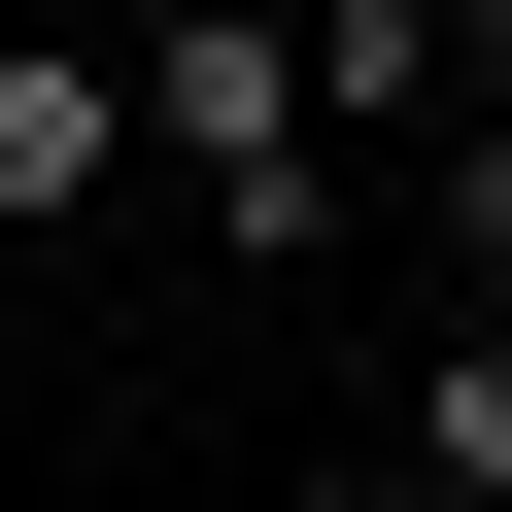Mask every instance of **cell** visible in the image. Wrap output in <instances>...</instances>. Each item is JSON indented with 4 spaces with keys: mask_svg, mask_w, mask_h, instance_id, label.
<instances>
[{
    "mask_svg": "<svg viewBox=\"0 0 512 512\" xmlns=\"http://www.w3.org/2000/svg\"><path fill=\"white\" fill-rule=\"evenodd\" d=\"M137 171H205L239 274H308V239H342V137H308V69L239 35V0H171V35H137Z\"/></svg>",
    "mask_w": 512,
    "mask_h": 512,
    "instance_id": "1",
    "label": "cell"
},
{
    "mask_svg": "<svg viewBox=\"0 0 512 512\" xmlns=\"http://www.w3.org/2000/svg\"><path fill=\"white\" fill-rule=\"evenodd\" d=\"M137 171V69H69V35H0V239H69Z\"/></svg>",
    "mask_w": 512,
    "mask_h": 512,
    "instance_id": "2",
    "label": "cell"
},
{
    "mask_svg": "<svg viewBox=\"0 0 512 512\" xmlns=\"http://www.w3.org/2000/svg\"><path fill=\"white\" fill-rule=\"evenodd\" d=\"M410 478H478V512H512V308H478V342H410Z\"/></svg>",
    "mask_w": 512,
    "mask_h": 512,
    "instance_id": "3",
    "label": "cell"
},
{
    "mask_svg": "<svg viewBox=\"0 0 512 512\" xmlns=\"http://www.w3.org/2000/svg\"><path fill=\"white\" fill-rule=\"evenodd\" d=\"M444 274H478V308H512V137H444Z\"/></svg>",
    "mask_w": 512,
    "mask_h": 512,
    "instance_id": "4",
    "label": "cell"
},
{
    "mask_svg": "<svg viewBox=\"0 0 512 512\" xmlns=\"http://www.w3.org/2000/svg\"><path fill=\"white\" fill-rule=\"evenodd\" d=\"M410 512H478V478H410Z\"/></svg>",
    "mask_w": 512,
    "mask_h": 512,
    "instance_id": "5",
    "label": "cell"
}]
</instances>
